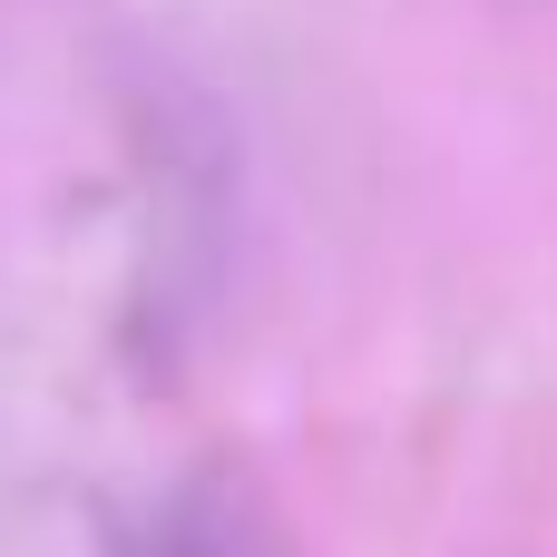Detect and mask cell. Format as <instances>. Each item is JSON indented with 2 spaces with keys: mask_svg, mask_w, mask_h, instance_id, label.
Wrapping results in <instances>:
<instances>
[{
  "mask_svg": "<svg viewBox=\"0 0 557 557\" xmlns=\"http://www.w3.org/2000/svg\"><path fill=\"white\" fill-rule=\"evenodd\" d=\"M108 557H284V548H274V529L235 490H176V499H157Z\"/></svg>",
  "mask_w": 557,
  "mask_h": 557,
  "instance_id": "obj_1",
  "label": "cell"
}]
</instances>
